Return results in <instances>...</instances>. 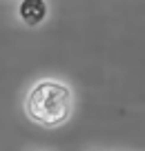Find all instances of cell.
<instances>
[{"mask_svg": "<svg viewBox=\"0 0 145 151\" xmlns=\"http://www.w3.org/2000/svg\"><path fill=\"white\" fill-rule=\"evenodd\" d=\"M74 104V91L69 85L56 78H42L29 89L25 98V113L38 127L58 129L69 122Z\"/></svg>", "mask_w": 145, "mask_h": 151, "instance_id": "cell-1", "label": "cell"}, {"mask_svg": "<svg viewBox=\"0 0 145 151\" xmlns=\"http://www.w3.org/2000/svg\"><path fill=\"white\" fill-rule=\"evenodd\" d=\"M49 16L47 0H20L18 2V20L25 27H40Z\"/></svg>", "mask_w": 145, "mask_h": 151, "instance_id": "cell-2", "label": "cell"}]
</instances>
